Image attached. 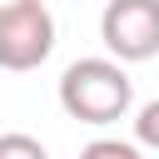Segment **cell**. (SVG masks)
Returning <instances> with one entry per match:
<instances>
[{"label":"cell","instance_id":"6da1fadb","mask_svg":"<svg viewBox=\"0 0 159 159\" xmlns=\"http://www.w3.org/2000/svg\"><path fill=\"white\" fill-rule=\"evenodd\" d=\"M60 109L80 124H119L129 109H134V80L124 75V65L114 55H89V60H75L65 65L60 75Z\"/></svg>","mask_w":159,"mask_h":159},{"label":"cell","instance_id":"52a82bcc","mask_svg":"<svg viewBox=\"0 0 159 159\" xmlns=\"http://www.w3.org/2000/svg\"><path fill=\"white\" fill-rule=\"evenodd\" d=\"M30 5H40V0H0V20H5V15H20V10H30Z\"/></svg>","mask_w":159,"mask_h":159},{"label":"cell","instance_id":"8992f818","mask_svg":"<svg viewBox=\"0 0 159 159\" xmlns=\"http://www.w3.org/2000/svg\"><path fill=\"white\" fill-rule=\"evenodd\" d=\"M134 144L159 149V99H149V104L134 109Z\"/></svg>","mask_w":159,"mask_h":159},{"label":"cell","instance_id":"5b68a950","mask_svg":"<svg viewBox=\"0 0 159 159\" xmlns=\"http://www.w3.org/2000/svg\"><path fill=\"white\" fill-rule=\"evenodd\" d=\"M0 159H50V149H45L35 134L10 129V134H0Z\"/></svg>","mask_w":159,"mask_h":159},{"label":"cell","instance_id":"7a4b0ae2","mask_svg":"<svg viewBox=\"0 0 159 159\" xmlns=\"http://www.w3.org/2000/svg\"><path fill=\"white\" fill-rule=\"evenodd\" d=\"M99 40L119 65L159 55V0H109L99 10Z\"/></svg>","mask_w":159,"mask_h":159},{"label":"cell","instance_id":"3957f363","mask_svg":"<svg viewBox=\"0 0 159 159\" xmlns=\"http://www.w3.org/2000/svg\"><path fill=\"white\" fill-rule=\"evenodd\" d=\"M50 50H55V15L45 10V0L0 20V70H10V75L40 70L50 60Z\"/></svg>","mask_w":159,"mask_h":159},{"label":"cell","instance_id":"277c9868","mask_svg":"<svg viewBox=\"0 0 159 159\" xmlns=\"http://www.w3.org/2000/svg\"><path fill=\"white\" fill-rule=\"evenodd\" d=\"M80 159H144V144H134V139H89L80 149Z\"/></svg>","mask_w":159,"mask_h":159}]
</instances>
